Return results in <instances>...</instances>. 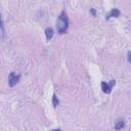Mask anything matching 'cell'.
I'll return each mask as SVG.
<instances>
[{
    "label": "cell",
    "instance_id": "6da1fadb",
    "mask_svg": "<svg viewBox=\"0 0 131 131\" xmlns=\"http://www.w3.org/2000/svg\"><path fill=\"white\" fill-rule=\"evenodd\" d=\"M57 31L59 34H63L67 32L68 27H69V17L66 11H61L58 18H57Z\"/></svg>",
    "mask_w": 131,
    "mask_h": 131
},
{
    "label": "cell",
    "instance_id": "7a4b0ae2",
    "mask_svg": "<svg viewBox=\"0 0 131 131\" xmlns=\"http://www.w3.org/2000/svg\"><path fill=\"white\" fill-rule=\"evenodd\" d=\"M116 84V81L115 80H112L110 81V83H106V82H101V89L104 93H111L114 85Z\"/></svg>",
    "mask_w": 131,
    "mask_h": 131
},
{
    "label": "cell",
    "instance_id": "3957f363",
    "mask_svg": "<svg viewBox=\"0 0 131 131\" xmlns=\"http://www.w3.org/2000/svg\"><path fill=\"white\" fill-rule=\"evenodd\" d=\"M19 81V75H16L15 73H10L9 77H8V84L10 87H13L14 85H16Z\"/></svg>",
    "mask_w": 131,
    "mask_h": 131
},
{
    "label": "cell",
    "instance_id": "277c9868",
    "mask_svg": "<svg viewBox=\"0 0 131 131\" xmlns=\"http://www.w3.org/2000/svg\"><path fill=\"white\" fill-rule=\"evenodd\" d=\"M119 15H120V10L117 9V8H113V9L106 14L105 18L108 19V18H111V17H118Z\"/></svg>",
    "mask_w": 131,
    "mask_h": 131
},
{
    "label": "cell",
    "instance_id": "5b68a950",
    "mask_svg": "<svg viewBox=\"0 0 131 131\" xmlns=\"http://www.w3.org/2000/svg\"><path fill=\"white\" fill-rule=\"evenodd\" d=\"M53 34H54V31L52 28H47L45 30V36H46V39L49 41L52 37H53Z\"/></svg>",
    "mask_w": 131,
    "mask_h": 131
},
{
    "label": "cell",
    "instance_id": "8992f818",
    "mask_svg": "<svg viewBox=\"0 0 131 131\" xmlns=\"http://www.w3.org/2000/svg\"><path fill=\"white\" fill-rule=\"evenodd\" d=\"M124 126H125V122H124L122 119L118 120V121L115 123V129H116V130H120V129L124 128Z\"/></svg>",
    "mask_w": 131,
    "mask_h": 131
},
{
    "label": "cell",
    "instance_id": "52a82bcc",
    "mask_svg": "<svg viewBox=\"0 0 131 131\" xmlns=\"http://www.w3.org/2000/svg\"><path fill=\"white\" fill-rule=\"evenodd\" d=\"M52 103H53V106L54 107L57 106V104H58V99H57V97H56L55 94H53V96H52Z\"/></svg>",
    "mask_w": 131,
    "mask_h": 131
},
{
    "label": "cell",
    "instance_id": "ba28073f",
    "mask_svg": "<svg viewBox=\"0 0 131 131\" xmlns=\"http://www.w3.org/2000/svg\"><path fill=\"white\" fill-rule=\"evenodd\" d=\"M128 61L131 62V51L128 52Z\"/></svg>",
    "mask_w": 131,
    "mask_h": 131
},
{
    "label": "cell",
    "instance_id": "9c48e42d",
    "mask_svg": "<svg viewBox=\"0 0 131 131\" xmlns=\"http://www.w3.org/2000/svg\"><path fill=\"white\" fill-rule=\"evenodd\" d=\"M52 131H61L60 129H54V130H52Z\"/></svg>",
    "mask_w": 131,
    "mask_h": 131
}]
</instances>
